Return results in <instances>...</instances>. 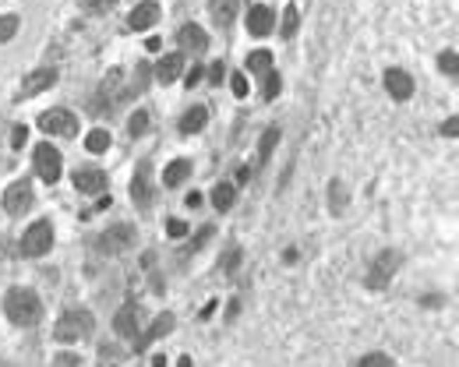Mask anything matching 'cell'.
<instances>
[{
    "instance_id": "1",
    "label": "cell",
    "mask_w": 459,
    "mask_h": 367,
    "mask_svg": "<svg viewBox=\"0 0 459 367\" xmlns=\"http://www.w3.org/2000/svg\"><path fill=\"white\" fill-rule=\"evenodd\" d=\"M4 314H8L15 325L32 328V325H39V318H43V304H39V297H36L32 290L18 286V290H11V293L4 297Z\"/></svg>"
},
{
    "instance_id": "2",
    "label": "cell",
    "mask_w": 459,
    "mask_h": 367,
    "mask_svg": "<svg viewBox=\"0 0 459 367\" xmlns=\"http://www.w3.org/2000/svg\"><path fill=\"white\" fill-rule=\"evenodd\" d=\"M92 328H96V318H92L85 307H71V311H64V314L57 318L54 339H57V342H78V339H89Z\"/></svg>"
},
{
    "instance_id": "3",
    "label": "cell",
    "mask_w": 459,
    "mask_h": 367,
    "mask_svg": "<svg viewBox=\"0 0 459 367\" xmlns=\"http://www.w3.org/2000/svg\"><path fill=\"white\" fill-rule=\"evenodd\" d=\"M50 247H54V226H50V219L32 223L25 230V237H22V254L25 258H43V254H50Z\"/></svg>"
},
{
    "instance_id": "4",
    "label": "cell",
    "mask_w": 459,
    "mask_h": 367,
    "mask_svg": "<svg viewBox=\"0 0 459 367\" xmlns=\"http://www.w3.org/2000/svg\"><path fill=\"white\" fill-rule=\"evenodd\" d=\"M39 127H43L46 135H61V138H71V135H78V117H75L71 110L57 106V110H46V113L39 117Z\"/></svg>"
},
{
    "instance_id": "5",
    "label": "cell",
    "mask_w": 459,
    "mask_h": 367,
    "mask_svg": "<svg viewBox=\"0 0 459 367\" xmlns=\"http://www.w3.org/2000/svg\"><path fill=\"white\" fill-rule=\"evenodd\" d=\"M32 163H36V173L46 180V184H57L61 180V170H64V159H61V152L46 142V145H36V156H32Z\"/></svg>"
},
{
    "instance_id": "6",
    "label": "cell",
    "mask_w": 459,
    "mask_h": 367,
    "mask_svg": "<svg viewBox=\"0 0 459 367\" xmlns=\"http://www.w3.org/2000/svg\"><path fill=\"white\" fill-rule=\"evenodd\" d=\"M36 194H32V184L29 180H15L8 191H4V212L8 216H25L32 209Z\"/></svg>"
},
{
    "instance_id": "7",
    "label": "cell",
    "mask_w": 459,
    "mask_h": 367,
    "mask_svg": "<svg viewBox=\"0 0 459 367\" xmlns=\"http://www.w3.org/2000/svg\"><path fill=\"white\" fill-rule=\"evenodd\" d=\"M131 240H134V230L127 223H117L113 230H106V233L96 237V251L99 254H120L124 247H131Z\"/></svg>"
},
{
    "instance_id": "8",
    "label": "cell",
    "mask_w": 459,
    "mask_h": 367,
    "mask_svg": "<svg viewBox=\"0 0 459 367\" xmlns=\"http://www.w3.org/2000/svg\"><path fill=\"white\" fill-rule=\"evenodd\" d=\"M127 191H131V201H134L138 209H149V201H152V163H149V159L138 163V170H134Z\"/></svg>"
},
{
    "instance_id": "9",
    "label": "cell",
    "mask_w": 459,
    "mask_h": 367,
    "mask_svg": "<svg viewBox=\"0 0 459 367\" xmlns=\"http://www.w3.org/2000/svg\"><path fill=\"white\" fill-rule=\"evenodd\" d=\"M396 268H399V254H396V251H382V254L375 258L371 272H367V286H371V290H385L389 279L396 275Z\"/></svg>"
},
{
    "instance_id": "10",
    "label": "cell",
    "mask_w": 459,
    "mask_h": 367,
    "mask_svg": "<svg viewBox=\"0 0 459 367\" xmlns=\"http://www.w3.org/2000/svg\"><path fill=\"white\" fill-rule=\"evenodd\" d=\"M177 43H180V54H191V57H201L208 50V36L198 25H184L177 32Z\"/></svg>"
},
{
    "instance_id": "11",
    "label": "cell",
    "mask_w": 459,
    "mask_h": 367,
    "mask_svg": "<svg viewBox=\"0 0 459 367\" xmlns=\"http://www.w3.org/2000/svg\"><path fill=\"white\" fill-rule=\"evenodd\" d=\"M54 82H57V71H54V68H39V71H32V75L22 82V92H18V99H32V96L46 92Z\"/></svg>"
},
{
    "instance_id": "12",
    "label": "cell",
    "mask_w": 459,
    "mask_h": 367,
    "mask_svg": "<svg viewBox=\"0 0 459 367\" xmlns=\"http://www.w3.org/2000/svg\"><path fill=\"white\" fill-rule=\"evenodd\" d=\"M113 328H117L120 335L134 339L138 328H142V307H138V304H124V307L113 314Z\"/></svg>"
},
{
    "instance_id": "13",
    "label": "cell",
    "mask_w": 459,
    "mask_h": 367,
    "mask_svg": "<svg viewBox=\"0 0 459 367\" xmlns=\"http://www.w3.org/2000/svg\"><path fill=\"white\" fill-rule=\"evenodd\" d=\"M276 29V15H272V8H265V4H255L251 11H248V32L251 36H269Z\"/></svg>"
},
{
    "instance_id": "14",
    "label": "cell",
    "mask_w": 459,
    "mask_h": 367,
    "mask_svg": "<svg viewBox=\"0 0 459 367\" xmlns=\"http://www.w3.org/2000/svg\"><path fill=\"white\" fill-rule=\"evenodd\" d=\"M385 89H389V96L392 99H410L413 96V78L406 75V71H399V68H389L385 71Z\"/></svg>"
},
{
    "instance_id": "15",
    "label": "cell",
    "mask_w": 459,
    "mask_h": 367,
    "mask_svg": "<svg viewBox=\"0 0 459 367\" xmlns=\"http://www.w3.org/2000/svg\"><path fill=\"white\" fill-rule=\"evenodd\" d=\"M173 325H177V321H173V314H159V318L152 321V328H149V332L134 335V349H149V346H152L156 339L170 335V332H173Z\"/></svg>"
},
{
    "instance_id": "16",
    "label": "cell",
    "mask_w": 459,
    "mask_h": 367,
    "mask_svg": "<svg viewBox=\"0 0 459 367\" xmlns=\"http://www.w3.org/2000/svg\"><path fill=\"white\" fill-rule=\"evenodd\" d=\"M159 22V4H152V0H142V4L131 11V18H127V25L134 29V32H145V29H152Z\"/></svg>"
},
{
    "instance_id": "17",
    "label": "cell",
    "mask_w": 459,
    "mask_h": 367,
    "mask_svg": "<svg viewBox=\"0 0 459 367\" xmlns=\"http://www.w3.org/2000/svg\"><path fill=\"white\" fill-rule=\"evenodd\" d=\"M184 54H166L159 64H156V78L163 82V85H170V82H177L180 78V71H184Z\"/></svg>"
},
{
    "instance_id": "18",
    "label": "cell",
    "mask_w": 459,
    "mask_h": 367,
    "mask_svg": "<svg viewBox=\"0 0 459 367\" xmlns=\"http://www.w3.org/2000/svg\"><path fill=\"white\" fill-rule=\"evenodd\" d=\"M75 187H78L82 194H99V191L106 187V173H103V170H92V166H89V170H78V173H75Z\"/></svg>"
},
{
    "instance_id": "19",
    "label": "cell",
    "mask_w": 459,
    "mask_h": 367,
    "mask_svg": "<svg viewBox=\"0 0 459 367\" xmlns=\"http://www.w3.org/2000/svg\"><path fill=\"white\" fill-rule=\"evenodd\" d=\"M237 8H241V0H212V4H208V11H212V22H215L219 29L234 25V18H237Z\"/></svg>"
},
{
    "instance_id": "20",
    "label": "cell",
    "mask_w": 459,
    "mask_h": 367,
    "mask_svg": "<svg viewBox=\"0 0 459 367\" xmlns=\"http://www.w3.org/2000/svg\"><path fill=\"white\" fill-rule=\"evenodd\" d=\"M205 124H208V110H205V106H191V110L180 117V135H198Z\"/></svg>"
},
{
    "instance_id": "21",
    "label": "cell",
    "mask_w": 459,
    "mask_h": 367,
    "mask_svg": "<svg viewBox=\"0 0 459 367\" xmlns=\"http://www.w3.org/2000/svg\"><path fill=\"white\" fill-rule=\"evenodd\" d=\"M187 177H191V163H187V159H173V163L163 170V184H166V187H180Z\"/></svg>"
},
{
    "instance_id": "22",
    "label": "cell",
    "mask_w": 459,
    "mask_h": 367,
    "mask_svg": "<svg viewBox=\"0 0 459 367\" xmlns=\"http://www.w3.org/2000/svg\"><path fill=\"white\" fill-rule=\"evenodd\" d=\"M234 201H237V191H234V184H215V187H212V205H215L219 212L234 209Z\"/></svg>"
},
{
    "instance_id": "23",
    "label": "cell",
    "mask_w": 459,
    "mask_h": 367,
    "mask_svg": "<svg viewBox=\"0 0 459 367\" xmlns=\"http://www.w3.org/2000/svg\"><path fill=\"white\" fill-rule=\"evenodd\" d=\"M276 142H279V127H265V135H262V142H258V166H265V163L272 159Z\"/></svg>"
},
{
    "instance_id": "24",
    "label": "cell",
    "mask_w": 459,
    "mask_h": 367,
    "mask_svg": "<svg viewBox=\"0 0 459 367\" xmlns=\"http://www.w3.org/2000/svg\"><path fill=\"white\" fill-rule=\"evenodd\" d=\"M248 71H255V75H269V71H272V54H269V50H255V54H248Z\"/></svg>"
},
{
    "instance_id": "25",
    "label": "cell",
    "mask_w": 459,
    "mask_h": 367,
    "mask_svg": "<svg viewBox=\"0 0 459 367\" xmlns=\"http://www.w3.org/2000/svg\"><path fill=\"white\" fill-rule=\"evenodd\" d=\"M85 149H89V152H96V156H99V152H106V149H110V131H106V127L89 131V135H85Z\"/></svg>"
},
{
    "instance_id": "26",
    "label": "cell",
    "mask_w": 459,
    "mask_h": 367,
    "mask_svg": "<svg viewBox=\"0 0 459 367\" xmlns=\"http://www.w3.org/2000/svg\"><path fill=\"white\" fill-rule=\"evenodd\" d=\"M297 25H301V11H297V8L290 4V8L283 11V25H279V36H283V39H294V36H297Z\"/></svg>"
},
{
    "instance_id": "27",
    "label": "cell",
    "mask_w": 459,
    "mask_h": 367,
    "mask_svg": "<svg viewBox=\"0 0 459 367\" xmlns=\"http://www.w3.org/2000/svg\"><path fill=\"white\" fill-rule=\"evenodd\" d=\"M145 131H149V113H145V110H134L131 120H127V135L138 138V135H145Z\"/></svg>"
},
{
    "instance_id": "28",
    "label": "cell",
    "mask_w": 459,
    "mask_h": 367,
    "mask_svg": "<svg viewBox=\"0 0 459 367\" xmlns=\"http://www.w3.org/2000/svg\"><path fill=\"white\" fill-rule=\"evenodd\" d=\"M262 78H265V85H262V99H265V103H272V99L279 96V85H283V82H279V75H276V71H269V75H262Z\"/></svg>"
},
{
    "instance_id": "29",
    "label": "cell",
    "mask_w": 459,
    "mask_h": 367,
    "mask_svg": "<svg viewBox=\"0 0 459 367\" xmlns=\"http://www.w3.org/2000/svg\"><path fill=\"white\" fill-rule=\"evenodd\" d=\"M459 57H455V50H445V54H438V68L448 75V78H455L459 75V64H455Z\"/></svg>"
},
{
    "instance_id": "30",
    "label": "cell",
    "mask_w": 459,
    "mask_h": 367,
    "mask_svg": "<svg viewBox=\"0 0 459 367\" xmlns=\"http://www.w3.org/2000/svg\"><path fill=\"white\" fill-rule=\"evenodd\" d=\"M15 32H18V15H4L0 18V43L15 39Z\"/></svg>"
},
{
    "instance_id": "31",
    "label": "cell",
    "mask_w": 459,
    "mask_h": 367,
    "mask_svg": "<svg viewBox=\"0 0 459 367\" xmlns=\"http://www.w3.org/2000/svg\"><path fill=\"white\" fill-rule=\"evenodd\" d=\"M357 367H392V360L385 353H367V356L357 360Z\"/></svg>"
},
{
    "instance_id": "32",
    "label": "cell",
    "mask_w": 459,
    "mask_h": 367,
    "mask_svg": "<svg viewBox=\"0 0 459 367\" xmlns=\"http://www.w3.org/2000/svg\"><path fill=\"white\" fill-rule=\"evenodd\" d=\"M149 89V64H138V71H134V85H131V92H145Z\"/></svg>"
},
{
    "instance_id": "33",
    "label": "cell",
    "mask_w": 459,
    "mask_h": 367,
    "mask_svg": "<svg viewBox=\"0 0 459 367\" xmlns=\"http://www.w3.org/2000/svg\"><path fill=\"white\" fill-rule=\"evenodd\" d=\"M82 4H85V11H92V15H106L117 0H82Z\"/></svg>"
},
{
    "instance_id": "34",
    "label": "cell",
    "mask_w": 459,
    "mask_h": 367,
    "mask_svg": "<svg viewBox=\"0 0 459 367\" xmlns=\"http://www.w3.org/2000/svg\"><path fill=\"white\" fill-rule=\"evenodd\" d=\"M237 265H241V247H230L222 258V272H237Z\"/></svg>"
},
{
    "instance_id": "35",
    "label": "cell",
    "mask_w": 459,
    "mask_h": 367,
    "mask_svg": "<svg viewBox=\"0 0 459 367\" xmlns=\"http://www.w3.org/2000/svg\"><path fill=\"white\" fill-rule=\"evenodd\" d=\"M230 89H234V96H237V99H244V96H248V78L237 71L234 78H230Z\"/></svg>"
},
{
    "instance_id": "36",
    "label": "cell",
    "mask_w": 459,
    "mask_h": 367,
    "mask_svg": "<svg viewBox=\"0 0 459 367\" xmlns=\"http://www.w3.org/2000/svg\"><path fill=\"white\" fill-rule=\"evenodd\" d=\"M166 233H170L173 240H180V237L187 233V223H184V219H170V223H166Z\"/></svg>"
},
{
    "instance_id": "37",
    "label": "cell",
    "mask_w": 459,
    "mask_h": 367,
    "mask_svg": "<svg viewBox=\"0 0 459 367\" xmlns=\"http://www.w3.org/2000/svg\"><path fill=\"white\" fill-rule=\"evenodd\" d=\"M329 198H336V201H332V209H336V212H343V198H346V194H343V184H339V180L329 187Z\"/></svg>"
},
{
    "instance_id": "38",
    "label": "cell",
    "mask_w": 459,
    "mask_h": 367,
    "mask_svg": "<svg viewBox=\"0 0 459 367\" xmlns=\"http://www.w3.org/2000/svg\"><path fill=\"white\" fill-rule=\"evenodd\" d=\"M208 237H212V226H201V230H198V237L191 240V247H187V254H191V251H198V247H201V244H205Z\"/></svg>"
},
{
    "instance_id": "39",
    "label": "cell",
    "mask_w": 459,
    "mask_h": 367,
    "mask_svg": "<svg viewBox=\"0 0 459 367\" xmlns=\"http://www.w3.org/2000/svg\"><path fill=\"white\" fill-rule=\"evenodd\" d=\"M25 138H29V127H25V124H18V127H15V135H11L15 149H22V145H25Z\"/></svg>"
},
{
    "instance_id": "40",
    "label": "cell",
    "mask_w": 459,
    "mask_h": 367,
    "mask_svg": "<svg viewBox=\"0 0 459 367\" xmlns=\"http://www.w3.org/2000/svg\"><path fill=\"white\" fill-rule=\"evenodd\" d=\"M184 82H187V89H194V85H198V82H201V68H198V64H194V68H191V71H187V78H184Z\"/></svg>"
},
{
    "instance_id": "41",
    "label": "cell",
    "mask_w": 459,
    "mask_h": 367,
    "mask_svg": "<svg viewBox=\"0 0 459 367\" xmlns=\"http://www.w3.org/2000/svg\"><path fill=\"white\" fill-rule=\"evenodd\" d=\"M441 135L455 138V135H459V120H455V117H448V120H445V127H441Z\"/></svg>"
},
{
    "instance_id": "42",
    "label": "cell",
    "mask_w": 459,
    "mask_h": 367,
    "mask_svg": "<svg viewBox=\"0 0 459 367\" xmlns=\"http://www.w3.org/2000/svg\"><path fill=\"white\" fill-rule=\"evenodd\" d=\"M251 177H255V170H251V166H241V170H237V180H241V184H248Z\"/></svg>"
},
{
    "instance_id": "43",
    "label": "cell",
    "mask_w": 459,
    "mask_h": 367,
    "mask_svg": "<svg viewBox=\"0 0 459 367\" xmlns=\"http://www.w3.org/2000/svg\"><path fill=\"white\" fill-rule=\"evenodd\" d=\"M184 205H187V209H198V205H201V194H198V191H191V194L184 198Z\"/></svg>"
},
{
    "instance_id": "44",
    "label": "cell",
    "mask_w": 459,
    "mask_h": 367,
    "mask_svg": "<svg viewBox=\"0 0 459 367\" xmlns=\"http://www.w3.org/2000/svg\"><path fill=\"white\" fill-rule=\"evenodd\" d=\"M208 78H212V82H219V78H222V64H215V68L208 71Z\"/></svg>"
},
{
    "instance_id": "45",
    "label": "cell",
    "mask_w": 459,
    "mask_h": 367,
    "mask_svg": "<svg viewBox=\"0 0 459 367\" xmlns=\"http://www.w3.org/2000/svg\"><path fill=\"white\" fill-rule=\"evenodd\" d=\"M152 367H166V356H163V353H156V356H152Z\"/></svg>"
}]
</instances>
